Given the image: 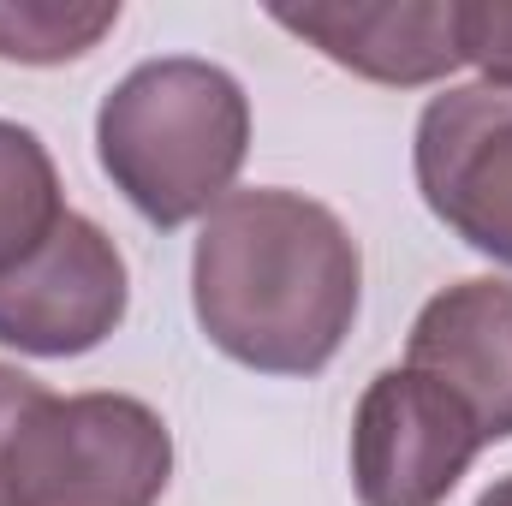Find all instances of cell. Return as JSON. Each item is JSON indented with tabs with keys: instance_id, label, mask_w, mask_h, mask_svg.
<instances>
[{
	"instance_id": "cell-1",
	"label": "cell",
	"mask_w": 512,
	"mask_h": 506,
	"mask_svg": "<svg viewBox=\"0 0 512 506\" xmlns=\"http://www.w3.org/2000/svg\"><path fill=\"white\" fill-rule=\"evenodd\" d=\"M364 256L346 221L298 191H233L191 251V304L233 364L316 376L352 334Z\"/></svg>"
},
{
	"instance_id": "cell-2",
	"label": "cell",
	"mask_w": 512,
	"mask_h": 506,
	"mask_svg": "<svg viewBox=\"0 0 512 506\" xmlns=\"http://www.w3.org/2000/svg\"><path fill=\"white\" fill-rule=\"evenodd\" d=\"M251 149V102L233 72L173 54L126 72L102 114L96 155L114 191L155 227H185L233 197Z\"/></svg>"
},
{
	"instance_id": "cell-3",
	"label": "cell",
	"mask_w": 512,
	"mask_h": 506,
	"mask_svg": "<svg viewBox=\"0 0 512 506\" xmlns=\"http://www.w3.org/2000/svg\"><path fill=\"white\" fill-rule=\"evenodd\" d=\"M173 477L167 423L131 393H42L6 453V506H155Z\"/></svg>"
},
{
	"instance_id": "cell-4",
	"label": "cell",
	"mask_w": 512,
	"mask_h": 506,
	"mask_svg": "<svg viewBox=\"0 0 512 506\" xmlns=\"http://www.w3.org/2000/svg\"><path fill=\"white\" fill-rule=\"evenodd\" d=\"M477 417L435 376L399 364L364 387L352 417V489L364 506H441L483 453Z\"/></svg>"
},
{
	"instance_id": "cell-5",
	"label": "cell",
	"mask_w": 512,
	"mask_h": 506,
	"mask_svg": "<svg viewBox=\"0 0 512 506\" xmlns=\"http://www.w3.org/2000/svg\"><path fill=\"white\" fill-rule=\"evenodd\" d=\"M126 304L131 280L120 245L96 221L66 215L42 251L0 274V346L30 358H78L126 322Z\"/></svg>"
},
{
	"instance_id": "cell-6",
	"label": "cell",
	"mask_w": 512,
	"mask_h": 506,
	"mask_svg": "<svg viewBox=\"0 0 512 506\" xmlns=\"http://www.w3.org/2000/svg\"><path fill=\"white\" fill-rule=\"evenodd\" d=\"M417 191L471 251L512 268V90L459 84L417 120Z\"/></svg>"
},
{
	"instance_id": "cell-7",
	"label": "cell",
	"mask_w": 512,
	"mask_h": 506,
	"mask_svg": "<svg viewBox=\"0 0 512 506\" xmlns=\"http://www.w3.org/2000/svg\"><path fill=\"white\" fill-rule=\"evenodd\" d=\"M274 24L322 48L334 66L370 78V84H435L459 54V0H382V6H346V0H316V6H274Z\"/></svg>"
},
{
	"instance_id": "cell-8",
	"label": "cell",
	"mask_w": 512,
	"mask_h": 506,
	"mask_svg": "<svg viewBox=\"0 0 512 506\" xmlns=\"http://www.w3.org/2000/svg\"><path fill=\"white\" fill-rule=\"evenodd\" d=\"M411 370L435 376L483 429L512 435V280H459L435 292L411 322Z\"/></svg>"
},
{
	"instance_id": "cell-9",
	"label": "cell",
	"mask_w": 512,
	"mask_h": 506,
	"mask_svg": "<svg viewBox=\"0 0 512 506\" xmlns=\"http://www.w3.org/2000/svg\"><path fill=\"white\" fill-rule=\"evenodd\" d=\"M66 215L72 209L60 203V173L42 137L0 120V274L18 268L30 251H42Z\"/></svg>"
},
{
	"instance_id": "cell-10",
	"label": "cell",
	"mask_w": 512,
	"mask_h": 506,
	"mask_svg": "<svg viewBox=\"0 0 512 506\" xmlns=\"http://www.w3.org/2000/svg\"><path fill=\"white\" fill-rule=\"evenodd\" d=\"M120 24V6H60V0H0V60L60 66L90 54Z\"/></svg>"
},
{
	"instance_id": "cell-11",
	"label": "cell",
	"mask_w": 512,
	"mask_h": 506,
	"mask_svg": "<svg viewBox=\"0 0 512 506\" xmlns=\"http://www.w3.org/2000/svg\"><path fill=\"white\" fill-rule=\"evenodd\" d=\"M459 54L483 84L512 90V0H459Z\"/></svg>"
},
{
	"instance_id": "cell-12",
	"label": "cell",
	"mask_w": 512,
	"mask_h": 506,
	"mask_svg": "<svg viewBox=\"0 0 512 506\" xmlns=\"http://www.w3.org/2000/svg\"><path fill=\"white\" fill-rule=\"evenodd\" d=\"M42 393H48L42 381H30L24 370H12V364H0V471H6V453H12V435H18L24 411H30ZM0 506H6V489H0Z\"/></svg>"
},
{
	"instance_id": "cell-13",
	"label": "cell",
	"mask_w": 512,
	"mask_h": 506,
	"mask_svg": "<svg viewBox=\"0 0 512 506\" xmlns=\"http://www.w3.org/2000/svg\"><path fill=\"white\" fill-rule=\"evenodd\" d=\"M477 506H512V477H501V483H495V489H489Z\"/></svg>"
}]
</instances>
